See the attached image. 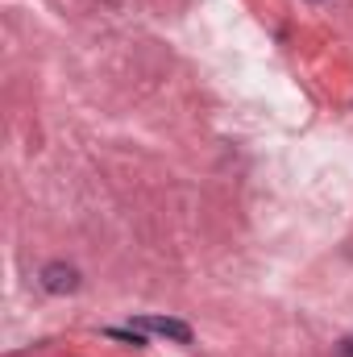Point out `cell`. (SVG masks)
I'll list each match as a JSON object with an SVG mask.
<instances>
[{
    "mask_svg": "<svg viewBox=\"0 0 353 357\" xmlns=\"http://www.w3.org/2000/svg\"><path fill=\"white\" fill-rule=\"evenodd\" d=\"M42 287H46L50 295H71V291L80 287V270L63 266V262H50V266L42 270Z\"/></svg>",
    "mask_w": 353,
    "mask_h": 357,
    "instance_id": "obj_2",
    "label": "cell"
},
{
    "mask_svg": "<svg viewBox=\"0 0 353 357\" xmlns=\"http://www.w3.org/2000/svg\"><path fill=\"white\" fill-rule=\"evenodd\" d=\"M133 328L137 333H158V337H171V341H191V328L183 320H167V316H137Z\"/></svg>",
    "mask_w": 353,
    "mask_h": 357,
    "instance_id": "obj_1",
    "label": "cell"
},
{
    "mask_svg": "<svg viewBox=\"0 0 353 357\" xmlns=\"http://www.w3.org/2000/svg\"><path fill=\"white\" fill-rule=\"evenodd\" d=\"M337 354H341V357H353V337H350V341H341V349H337Z\"/></svg>",
    "mask_w": 353,
    "mask_h": 357,
    "instance_id": "obj_3",
    "label": "cell"
}]
</instances>
